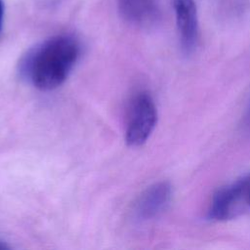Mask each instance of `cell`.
I'll use <instances>...</instances> for the list:
<instances>
[{
  "mask_svg": "<svg viewBox=\"0 0 250 250\" xmlns=\"http://www.w3.org/2000/svg\"><path fill=\"white\" fill-rule=\"evenodd\" d=\"M79 55L80 45L73 36L56 35L31 51L23 65L24 72L34 87L51 91L66 80Z\"/></svg>",
  "mask_w": 250,
  "mask_h": 250,
  "instance_id": "cell-1",
  "label": "cell"
},
{
  "mask_svg": "<svg viewBox=\"0 0 250 250\" xmlns=\"http://www.w3.org/2000/svg\"><path fill=\"white\" fill-rule=\"evenodd\" d=\"M157 122V109L152 97L147 92L137 93L130 102L125 142L130 146L144 145L153 132Z\"/></svg>",
  "mask_w": 250,
  "mask_h": 250,
  "instance_id": "cell-2",
  "label": "cell"
},
{
  "mask_svg": "<svg viewBox=\"0 0 250 250\" xmlns=\"http://www.w3.org/2000/svg\"><path fill=\"white\" fill-rule=\"evenodd\" d=\"M248 182L249 177H245L220 188L213 196L208 217L216 221L230 220L250 207Z\"/></svg>",
  "mask_w": 250,
  "mask_h": 250,
  "instance_id": "cell-3",
  "label": "cell"
},
{
  "mask_svg": "<svg viewBox=\"0 0 250 250\" xmlns=\"http://www.w3.org/2000/svg\"><path fill=\"white\" fill-rule=\"evenodd\" d=\"M180 43L185 54H190L198 42L199 25L194 0H172Z\"/></svg>",
  "mask_w": 250,
  "mask_h": 250,
  "instance_id": "cell-4",
  "label": "cell"
},
{
  "mask_svg": "<svg viewBox=\"0 0 250 250\" xmlns=\"http://www.w3.org/2000/svg\"><path fill=\"white\" fill-rule=\"evenodd\" d=\"M171 195V186L167 182H159L150 186L137 199L134 206L135 217L140 221L154 219L166 209Z\"/></svg>",
  "mask_w": 250,
  "mask_h": 250,
  "instance_id": "cell-5",
  "label": "cell"
},
{
  "mask_svg": "<svg viewBox=\"0 0 250 250\" xmlns=\"http://www.w3.org/2000/svg\"><path fill=\"white\" fill-rule=\"evenodd\" d=\"M118 10L128 22L149 27L159 19L158 0H118Z\"/></svg>",
  "mask_w": 250,
  "mask_h": 250,
  "instance_id": "cell-6",
  "label": "cell"
},
{
  "mask_svg": "<svg viewBox=\"0 0 250 250\" xmlns=\"http://www.w3.org/2000/svg\"><path fill=\"white\" fill-rule=\"evenodd\" d=\"M243 127H244V129L250 131V102H249V104L246 108V111H245V114L243 117Z\"/></svg>",
  "mask_w": 250,
  "mask_h": 250,
  "instance_id": "cell-7",
  "label": "cell"
},
{
  "mask_svg": "<svg viewBox=\"0 0 250 250\" xmlns=\"http://www.w3.org/2000/svg\"><path fill=\"white\" fill-rule=\"evenodd\" d=\"M4 15H5V4L3 0H0V35L3 28V22H4Z\"/></svg>",
  "mask_w": 250,
  "mask_h": 250,
  "instance_id": "cell-8",
  "label": "cell"
},
{
  "mask_svg": "<svg viewBox=\"0 0 250 250\" xmlns=\"http://www.w3.org/2000/svg\"><path fill=\"white\" fill-rule=\"evenodd\" d=\"M8 248H9V246L0 240V250H4V249H8Z\"/></svg>",
  "mask_w": 250,
  "mask_h": 250,
  "instance_id": "cell-9",
  "label": "cell"
},
{
  "mask_svg": "<svg viewBox=\"0 0 250 250\" xmlns=\"http://www.w3.org/2000/svg\"><path fill=\"white\" fill-rule=\"evenodd\" d=\"M248 198H249V205H250V176H249V182H248Z\"/></svg>",
  "mask_w": 250,
  "mask_h": 250,
  "instance_id": "cell-10",
  "label": "cell"
}]
</instances>
